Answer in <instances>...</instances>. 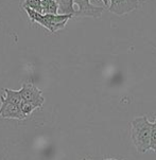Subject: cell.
<instances>
[{
  "mask_svg": "<svg viewBox=\"0 0 156 160\" xmlns=\"http://www.w3.org/2000/svg\"><path fill=\"white\" fill-rule=\"evenodd\" d=\"M130 135L133 145L139 153H146L150 150L152 123L147 116L137 117L130 123Z\"/></svg>",
  "mask_w": 156,
  "mask_h": 160,
  "instance_id": "cell-1",
  "label": "cell"
},
{
  "mask_svg": "<svg viewBox=\"0 0 156 160\" xmlns=\"http://www.w3.org/2000/svg\"><path fill=\"white\" fill-rule=\"evenodd\" d=\"M24 11L27 12V15L32 22L44 27L51 33H55L60 30L64 29L68 20L72 18V15L69 14H42L28 8H24Z\"/></svg>",
  "mask_w": 156,
  "mask_h": 160,
  "instance_id": "cell-2",
  "label": "cell"
},
{
  "mask_svg": "<svg viewBox=\"0 0 156 160\" xmlns=\"http://www.w3.org/2000/svg\"><path fill=\"white\" fill-rule=\"evenodd\" d=\"M18 91L24 101H30L35 103L39 107V109L43 107L44 103H45V98L43 96V91L38 87H36L33 83L31 82L23 83V86H21V88Z\"/></svg>",
  "mask_w": 156,
  "mask_h": 160,
  "instance_id": "cell-3",
  "label": "cell"
},
{
  "mask_svg": "<svg viewBox=\"0 0 156 160\" xmlns=\"http://www.w3.org/2000/svg\"><path fill=\"white\" fill-rule=\"evenodd\" d=\"M73 3L78 5L73 17H92L100 18L103 13V7H97L90 3V0H73Z\"/></svg>",
  "mask_w": 156,
  "mask_h": 160,
  "instance_id": "cell-4",
  "label": "cell"
},
{
  "mask_svg": "<svg viewBox=\"0 0 156 160\" xmlns=\"http://www.w3.org/2000/svg\"><path fill=\"white\" fill-rule=\"evenodd\" d=\"M139 7V0H109L108 11L115 15L122 16L135 11Z\"/></svg>",
  "mask_w": 156,
  "mask_h": 160,
  "instance_id": "cell-5",
  "label": "cell"
},
{
  "mask_svg": "<svg viewBox=\"0 0 156 160\" xmlns=\"http://www.w3.org/2000/svg\"><path fill=\"white\" fill-rule=\"evenodd\" d=\"M1 106H0V117L3 119H16V120H23L27 117L21 112L19 105L8 102L3 96L0 97Z\"/></svg>",
  "mask_w": 156,
  "mask_h": 160,
  "instance_id": "cell-6",
  "label": "cell"
},
{
  "mask_svg": "<svg viewBox=\"0 0 156 160\" xmlns=\"http://www.w3.org/2000/svg\"><path fill=\"white\" fill-rule=\"evenodd\" d=\"M59 5V14H69L75 15V10L73 8V0H55Z\"/></svg>",
  "mask_w": 156,
  "mask_h": 160,
  "instance_id": "cell-7",
  "label": "cell"
},
{
  "mask_svg": "<svg viewBox=\"0 0 156 160\" xmlns=\"http://www.w3.org/2000/svg\"><path fill=\"white\" fill-rule=\"evenodd\" d=\"M42 14H59V5L55 0H42Z\"/></svg>",
  "mask_w": 156,
  "mask_h": 160,
  "instance_id": "cell-8",
  "label": "cell"
},
{
  "mask_svg": "<svg viewBox=\"0 0 156 160\" xmlns=\"http://www.w3.org/2000/svg\"><path fill=\"white\" fill-rule=\"evenodd\" d=\"M3 90L5 93L3 98L8 102L13 103L15 105H20L21 101H23V98H21L18 90H13V89H9V88H4Z\"/></svg>",
  "mask_w": 156,
  "mask_h": 160,
  "instance_id": "cell-9",
  "label": "cell"
},
{
  "mask_svg": "<svg viewBox=\"0 0 156 160\" xmlns=\"http://www.w3.org/2000/svg\"><path fill=\"white\" fill-rule=\"evenodd\" d=\"M19 107H20L21 112H23V115L26 116V117L30 116L35 109H37V108L39 109V107H38L37 105L35 104V103L30 102V101H24V100L21 101L20 105H19Z\"/></svg>",
  "mask_w": 156,
  "mask_h": 160,
  "instance_id": "cell-10",
  "label": "cell"
},
{
  "mask_svg": "<svg viewBox=\"0 0 156 160\" xmlns=\"http://www.w3.org/2000/svg\"><path fill=\"white\" fill-rule=\"evenodd\" d=\"M21 7H23V9L28 8V9L42 13V0H24L21 3Z\"/></svg>",
  "mask_w": 156,
  "mask_h": 160,
  "instance_id": "cell-11",
  "label": "cell"
},
{
  "mask_svg": "<svg viewBox=\"0 0 156 160\" xmlns=\"http://www.w3.org/2000/svg\"><path fill=\"white\" fill-rule=\"evenodd\" d=\"M150 150H152L156 154V118L152 123L151 137H150Z\"/></svg>",
  "mask_w": 156,
  "mask_h": 160,
  "instance_id": "cell-12",
  "label": "cell"
},
{
  "mask_svg": "<svg viewBox=\"0 0 156 160\" xmlns=\"http://www.w3.org/2000/svg\"><path fill=\"white\" fill-rule=\"evenodd\" d=\"M102 2H103L104 7H106V8L108 7V4H109V0H102Z\"/></svg>",
  "mask_w": 156,
  "mask_h": 160,
  "instance_id": "cell-13",
  "label": "cell"
},
{
  "mask_svg": "<svg viewBox=\"0 0 156 160\" xmlns=\"http://www.w3.org/2000/svg\"><path fill=\"white\" fill-rule=\"evenodd\" d=\"M104 160H117V159H114V158H105V159H104ZM124 160H127V159H124Z\"/></svg>",
  "mask_w": 156,
  "mask_h": 160,
  "instance_id": "cell-14",
  "label": "cell"
},
{
  "mask_svg": "<svg viewBox=\"0 0 156 160\" xmlns=\"http://www.w3.org/2000/svg\"><path fill=\"white\" fill-rule=\"evenodd\" d=\"M83 160H91V159H88V158H84Z\"/></svg>",
  "mask_w": 156,
  "mask_h": 160,
  "instance_id": "cell-15",
  "label": "cell"
}]
</instances>
